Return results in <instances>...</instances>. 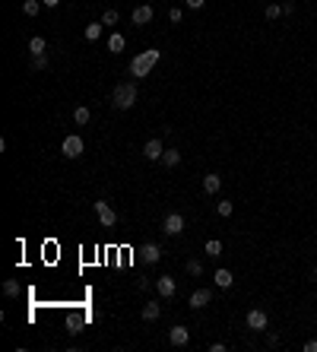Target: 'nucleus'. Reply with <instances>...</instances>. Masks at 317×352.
Wrapping results in <instances>:
<instances>
[{"instance_id": "1", "label": "nucleus", "mask_w": 317, "mask_h": 352, "mask_svg": "<svg viewBox=\"0 0 317 352\" xmlns=\"http://www.w3.org/2000/svg\"><path fill=\"white\" fill-rule=\"evenodd\" d=\"M159 64V51L156 48H149V51H143V54H137L133 61H130V76H137V79H146L149 76V70Z\"/></svg>"}, {"instance_id": "2", "label": "nucleus", "mask_w": 317, "mask_h": 352, "mask_svg": "<svg viewBox=\"0 0 317 352\" xmlns=\"http://www.w3.org/2000/svg\"><path fill=\"white\" fill-rule=\"evenodd\" d=\"M111 102H114V108H121V111L133 108L137 105V83H117L114 92H111Z\"/></svg>"}, {"instance_id": "3", "label": "nucleus", "mask_w": 317, "mask_h": 352, "mask_svg": "<svg viewBox=\"0 0 317 352\" xmlns=\"http://www.w3.org/2000/svg\"><path fill=\"white\" fill-rule=\"evenodd\" d=\"M83 149H86V143H83V137H76V134H70L61 143V152L67 159H79V156H83Z\"/></svg>"}, {"instance_id": "4", "label": "nucleus", "mask_w": 317, "mask_h": 352, "mask_svg": "<svg viewBox=\"0 0 317 352\" xmlns=\"http://www.w3.org/2000/svg\"><path fill=\"white\" fill-rule=\"evenodd\" d=\"M266 324H269V318H266V311L263 308H251L248 311V330H266Z\"/></svg>"}, {"instance_id": "5", "label": "nucleus", "mask_w": 317, "mask_h": 352, "mask_svg": "<svg viewBox=\"0 0 317 352\" xmlns=\"http://www.w3.org/2000/svg\"><path fill=\"white\" fill-rule=\"evenodd\" d=\"M96 216H99V222H102L105 229H111L114 222H117V213H114V209L105 203V200H96Z\"/></svg>"}, {"instance_id": "6", "label": "nucleus", "mask_w": 317, "mask_h": 352, "mask_svg": "<svg viewBox=\"0 0 317 352\" xmlns=\"http://www.w3.org/2000/svg\"><path fill=\"white\" fill-rule=\"evenodd\" d=\"M162 232L165 235H181L184 232V216L181 213H168L165 219H162Z\"/></svg>"}, {"instance_id": "7", "label": "nucleus", "mask_w": 317, "mask_h": 352, "mask_svg": "<svg viewBox=\"0 0 317 352\" xmlns=\"http://www.w3.org/2000/svg\"><path fill=\"white\" fill-rule=\"evenodd\" d=\"M209 301H213V292H209V289H194V292H191V298H187V304H191L194 311L206 308Z\"/></svg>"}, {"instance_id": "8", "label": "nucleus", "mask_w": 317, "mask_h": 352, "mask_svg": "<svg viewBox=\"0 0 317 352\" xmlns=\"http://www.w3.org/2000/svg\"><path fill=\"white\" fill-rule=\"evenodd\" d=\"M152 16H156V10H152L149 4H143V7H137L133 10V26H149V22H152Z\"/></svg>"}, {"instance_id": "9", "label": "nucleus", "mask_w": 317, "mask_h": 352, "mask_svg": "<svg viewBox=\"0 0 317 352\" xmlns=\"http://www.w3.org/2000/svg\"><path fill=\"white\" fill-rule=\"evenodd\" d=\"M162 152H165V146H162V140H146V146H143V156L149 162H162Z\"/></svg>"}, {"instance_id": "10", "label": "nucleus", "mask_w": 317, "mask_h": 352, "mask_svg": "<svg viewBox=\"0 0 317 352\" xmlns=\"http://www.w3.org/2000/svg\"><path fill=\"white\" fill-rule=\"evenodd\" d=\"M156 292H159L162 298H171L174 292H178V286H174L171 276H159V279H156Z\"/></svg>"}, {"instance_id": "11", "label": "nucleus", "mask_w": 317, "mask_h": 352, "mask_svg": "<svg viewBox=\"0 0 317 352\" xmlns=\"http://www.w3.org/2000/svg\"><path fill=\"white\" fill-rule=\"evenodd\" d=\"M168 339H171V346H187L191 343V330H187V327H171Z\"/></svg>"}, {"instance_id": "12", "label": "nucleus", "mask_w": 317, "mask_h": 352, "mask_svg": "<svg viewBox=\"0 0 317 352\" xmlns=\"http://www.w3.org/2000/svg\"><path fill=\"white\" fill-rule=\"evenodd\" d=\"M140 254H143L146 263H159V260H162V248H159V244H152V241L143 244V251H140Z\"/></svg>"}, {"instance_id": "13", "label": "nucleus", "mask_w": 317, "mask_h": 352, "mask_svg": "<svg viewBox=\"0 0 317 352\" xmlns=\"http://www.w3.org/2000/svg\"><path fill=\"white\" fill-rule=\"evenodd\" d=\"M213 283H216L219 289H232V283H235L232 270H216V273H213Z\"/></svg>"}, {"instance_id": "14", "label": "nucleus", "mask_w": 317, "mask_h": 352, "mask_svg": "<svg viewBox=\"0 0 317 352\" xmlns=\"http://www.w3.org/2000/svg\"><path fill=\"white\" fill-rule=\"evenodd\" d=\"M219 187H222V178H219L216 171L203 174V191H206V194H219Z\"/></svg>"}, {"instance_id": "15", "label": "nucleus", "mask_w": 317, "mask_h": 352, "mask_svg": "<svg viewBox=\"0 0 317 352\" xmlns=\"http://www.w3.org/2000/svg\"><path fill=\"white\" fill-rule=\"evenodd\" d=\"M162 318V304L159 301H146L143 304V321H159Z\"/></svg>"}, {"instance_id": "16", "label": "nucleus", "mask_w": 317, "mask_h": 352, "mask_svg": "<svg viewBox=\"0 0 317 352\" xmlns=\"http://www.w3.org/2000/svg\"><path fill=\"white\" fill-rule=\"evenodd\" d=\"M162 165H165V168L181 165V152L178 149H165V152H162Z\"/></svg>"}, {"instance_id": "17", "label": "nucleus", "mask_w": 317, "mask_h": 352, "mask_svg": "<svg viewBox=\"0 0 317 352\" xmlns=\"http://www.w3.org/2000/svg\"><path fill=\"white\" fill-rule=\"evenodd\" d=\"M102 26H105V22H89V26H86V41H99L102 38Z\"/></svg>"}, {"instance_id": "18", "label": "nucleus", "mask_w": 317, "mask_h": 352, "mask_svg": "<svg viewBox=\"0 0 317 352\" xmlns=\"http://www.w3.org/2000/svg\"><path fill=\"white\" fill-rule=\"evenodd\" d=\"M29 51H32V57H35V54H44V51H48V45H44V38H41V35H35V38L29 41Z\"/></svg>"}, {"instance_id": "19", "label": "nucleus", "mask_w": 317, "mask_h": 352, "mask_svg": "<svg viewBox=\"0 0 317 352\" xmlns=\"http://www.w3.org/2000/svg\"><path fill=\"white\" fill-rule=\"evenodd\" d=\"M124 45H127V41H124V35H111V38H108V51H111V54H121V51H124Z\"/></svg>"}, {"instance_id": "20", "label": "nucleus", "mask_w": 317, "mask_h": 352, "mask_svg": "<svg viewBox=\"0 0 317 352\" xmlns=\"http://www.w3.org/2000/svg\"><path fill=\"white\" fill-rule=\"evenodd\" d=\"M38 10H41V0H26L22 4V13L26 16H38Z\"/></svg>"}, {"instance_id": "21", "label": "nucleus", "mask_w": 317, "mask_h": 352, "mask_svg": "<svg viewBox=\"0 0 317 352\" xmlns=\"http://www.w3.org/2000/svg\"><path fill=\"white\" fill-rule=\"evenodd\" d=\"M263 16H266L269 22H273V19H279V16H283V4H269V7L263 10Z\"/></svg>"}, {"instance_id": "22", "label": "nucleus", "mask_w": 317, "mask_h": 352, "mask_svg": "<svg viewBox=\"0 0 317 352\" xmlns=\"http://www.w3.org/2000/svg\"><path fill=\"white\" fill-rule=\"evenodd\" d=\"M4 295L7 298H16L19 295V283H16V279H7V283H4Z\"/></svg>"}, {"instance_id": "23", "label": "nucleus", "mask_w": 317, "mask_h": 352, "mask_svg": "<svg viewBox=\"0 0 317 352\" xmlns=\"http://www.w3.org/2000/svg\"><path fill=\"white\" fill-rule=\"evenodd\" d=\"M206 254H209V257H219V254H222V241H219V238H209V241H206Z\"/></svg>"}, {"instance_id": "24", "label": "nucleus", "mask_w": 317, "mask_h": 352, "mask_svg": "<svg viewBox=\"0 0 317 352\" xmlns=\"http://www.w3.org/2000/svg\"><path fill=\"white\" fill-rule=\"evenodd\" d=\"M232 209H235V206H232L229 200H219V203H216V213H219L222 219H225V216H232Z\"/></svg>"}, {"instance_id": "25", "label": "nucleus", "mask_w": 317, "mask_h": 352, "mask_svg": "<svg viewBox=\"0 0 317 352\" xmlns=\"http://www.w3.org/2000/svg\"><path fill=\"white\" fill-rule=\"evenodd\" d=\"M48 67V54H35L32 57V70H44Z\"/></svg>"}, {"instance_id": "26", "label": "nucleus", "mask_w": 317, "mask_h": 352, "mask_svg": "<svg viewBox=\"0 0 317 352\" xmlns=\"http://www.w3.org/2000/svg\"><path fill=\"white\" fill-rule=\"evenodd\" d=\"M187 273L191 276H203V263L200 260H187Z\"/></svg>"}, {"instance_id": "27", "label": "nucleus", "mask_w": 317, "mask_h": 352, "mask_svg": "<svg viewBox=\"0 0 317 352\" xmlns=\"http://www.w3.org/2000/svg\"><path fill=\"white\" fill-rule=\"evenodd\" d=\"M117 19H121V16H117V10H105V13H102V22H105V26H114Z\"/></svg>"}, {"instance_id": "28", "label": "nucleus", "mask_w": 317, "mask_h": 352, "mask_svg": "<svg viewBox=\"0 0 317 352\" xmlns=\"http://www.w3.org/2000/svg\"><path fill=\"white\" fill-rule=\"evenodd\" d=\"M73 121L76 124H89V108H76L73 111Z\"/></svg>"}, {"instance_id": "29", "label": "nucleus", "mask_w": 317, "mask_h": 352, "mask_svg": "<svg viewBox=\"0 0 317 352\" xmlns=\"http://www.w3.org/2000/svg\"><path fill=\"white\" fill-rule=\"evenodd\" d=\"M168 19H171V22H181V19H184V10H181V7H171V10H168Z\"/></svg>"}, {"instance_id": "30", "label": "nucleus", "mask_w": 317, "mask_h": 352, "mask_svg": "<svg viewBox=\"0 0 317 352\" xmlns=\"http://www.w3.org/2000/svg\"><path fill=\"white\" fill-rule=\"evenodd\" d=\"M79 327H83V321H79V318H73V321H67V330H70V333H79Z\"/></svg>"}, {"instance_id": "31", "label": "nucleus", "mask_w": 317, "mask_h": 352, "mask_svg": "<svg viewBox=\"0 0 317 352\" xmlns=\"http://www.w3.org/2000/svg\"><path fill=\"white\" fill-rule=\"evenodd\" d=\"M283 13H286V16L295 13V4H292V0H286V4H283Z\"/></svg>"}, {"instance_id": "32", "label": "nucleus", "mask_w": 317, "mask_h": 352, "mask_svg": "<svg viewBox=\"0 0 317 352\" xmlns=\"http://www.w3.org/2000/svg\"><path fill=\"white\" fill-rule=\"evenodd\" d=\"M304 352H317V339H308V343H304Z\"/></svg>"}, {"instance_id": "33", "label": "nucleus", "mask_w": 317, "mask_h": 352, "mask_svg": "<svg viewBox=\"0 0 317 352\" xmlns=\"http://www.w3.org/2000/svg\"><path fill=\"white\" fill-rule=\"evenodd\" d=\"M206 4V0H187V7H191V10H200Z\"/></svg>"}, {"instance_id": "34", "label": "nucleus", "mask_w": 317, "mask_h": 352, "mask_svg": "<svg viewBox=\"0 0 317 352\" xmlns=\"http://www.w3.org/2000/svg\"><path fill=\"white\" fill-rule=\"evenodd\" d=\"M41 4H44V7H57V4H61V0H41Z\"/></svg>"}, {"instance_id": "35", "label": "nucleus", "mask_w": 317, "mask_h": 352, "mask_svg": "<svg viewBox=\"0 0 317 352\" xmlns=\"http://www.w3.org/2000/svg\"><path fill=\"white\" fill-rule=\"evenodd\" d=\"M314 276H317V263H314Z\"/></svg>"}]
</instances>
